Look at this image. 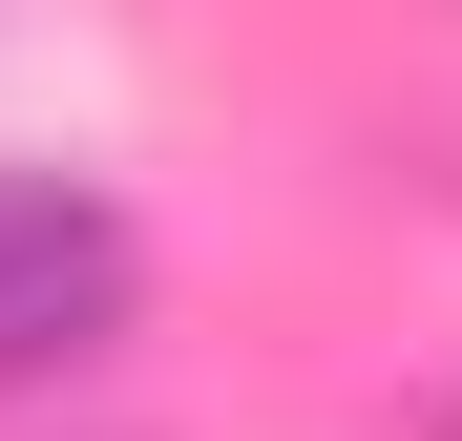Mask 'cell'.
I'll list each match as a JSON object with an SVG mask.
<instances>
[{"label": "cell", "mask_w": 462, "mask_h": 441, "mask_svg": "<svg viewBox=\"0 0 462 441\" xmlns=\"http://www.w3.org/2000/svg\"><path fill=\"white\" fill-rule=\"evenodd\" d=\"M126 294H147V232L85 169H0V400L85 379V357L126 336Z\"/></svg>", "instance_id": "cell-1"}]
</instances>
